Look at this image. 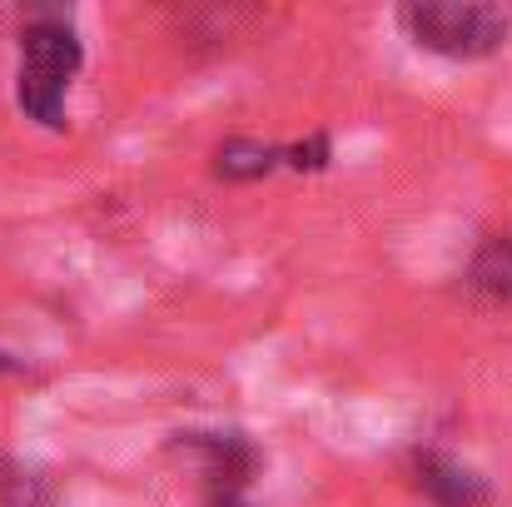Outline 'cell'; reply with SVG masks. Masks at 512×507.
<instances>
[{
    "mask_svg": "<svg viewBox=\"0 0 512 507\" xmlns=\"http://www.w3.org/2000/svg\"><path fill=\"white\" fill-rule=\"evenodd\" d=\"M284 160V150H269V145H249V140H229V145H219V155H214V169L224 174V179H259V174H269V169Z\"/></svg>",
    "mask_w": 512,
    "mask_h": 507,
    "instance_id": "5b68a950",
    "label": "cell"
},
{
    "mask_svg": "<svg viewBox=\"0 0 512 507\" xmlns=\"http://www.w3.org/2000/svg\"><path fill=\"white\" fill-rule=\"evenodd\" d=\"M468 284L488 299V304H512V234L488 239L468 269Z\"/></svg>",
    "mask_w": 512,
    "mask_h": 507,
    "instance_id": "277c9868",
    "label": "cell"
},
{
    "mask_svg": "<svg viewBox=\"0 0 512 507\" xmlns=\"http://www.w3.org/2000/svg\"><path fill=\"white\" fill-rule=\"evenodd\" d=\"M75 70H80V40L65 20H30L20 30L15 100L35 125H45V130L65 125V90H70Z\"/></svg>",
    "mask_w": 512,
    "mask_h": 507,
    "instance_id": "6da1fadb",
    "label": "cell"
},
{
    "mask_svg": "<svg viewBox=\"0 0 512 507\" xmlns=\"http://www.w3.org/2000/svg\"><path fill=\"white\" fill-rule=\"evenodd\" d=\"M418 483H423V493L438 507H488L483 478H473V473H468L463 463H453V458L423 453V458H418Z\"/></svg>",
    "mask_w": 512,
    "mask_h": 507,
    "instance_id": "3957f363",
    "label": "cell"
},
{
    "mask_svg": "<svg viewBox=\"0 0 512 507\" xmlns=\"http://www.w3.org/2000/svg\"><path fill=\"white\" fill-rule=\"evenodd\" d=\"M5 368H10V358H5V353H0V373H5Z\"/></svg>",
    "mask_w": 512,
    "mask_h": 507,
    "instance_id": "8992f818",
    "label": "cell"
},
{
    "mask_svg": "<svg viewBox=\"0 0 512 507\" xmlns=\"http://www.w3.org/2000/svg\"><path fill=\"white\" fill-rule=\"evenodd\" d=\"M403 30L413 35V45L448 55V60H483L508 40L512 15L503 5H483V0H413L398 10Z\"/></svg>",
    "mask_w": 512,
    "mask_h": 507,
    "instance_id": "7a4b0ae2",
    "label": "cell"
}]
</instances>
